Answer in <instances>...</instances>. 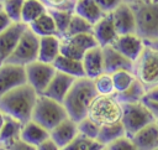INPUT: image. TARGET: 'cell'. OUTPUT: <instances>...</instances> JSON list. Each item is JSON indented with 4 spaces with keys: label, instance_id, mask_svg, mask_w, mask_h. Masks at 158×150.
<instances>
[{
    "label": "cell",
    "instance_id": "obj_1",
    "mask_svg": "<svg viewBox=\"0 0 158 150\" xmlns=\"http://www.w3.org/2000/svg\"><path fill=\"white\" fill-rule=\"evenodd\" d=\"M38 95L28 83H25L0 97V110L5 115L25 124L32 119Z\"/></svg>",
    "mask_w": 158,
    "mask_h": 150
},
{
    "label": "cell",
    "instance_id": "obj_2",
    "mask_svg": "<svg viewBox=\"0 0 158 150\" xmlns=\"http://www.w3.org/2000/svg\"><path fill=\"white\" fill-rule=\"evenodd\" d=\"M96 95L98 92L93 79L88 77L77 78L63 102L69 118L77 123L86 118L89 107Z\"/></svg>",
    "mask_w": 158,
    "mask_h": 150
},
{
    "label": "cell",
    "instance_id": "obj_3",
    "mask_svg": "<svg viewBox=\"0 0 158 150\" xmlns=\"http://www.w3.org/2000/svg\"><path fill=\"white\" fill-rule=\"evenodd\" d=\"M122 114H123L122 103L117 100L115 94L114 95L98 94L91 102L88 110V117L93 121H95L99 126L120 123L122 120Z\"/></svg>",
    "mask_w": 158,
    "mask_h": 150
},
{
    "label": "cell",
    "instance_id": "obj_4",
    "mask_svg": "<svg viewBox=\"0 0 158 150\" xmlns=\"http://www.w3.org/2000/svg\"><path fill=\"white\" fill-rule=\"evenodd\" d=\"M136 16V33L144 41L158 38V0L131 4Z\"/></svg>",
    "mask_w": 158,
    "mask_h": 150
},
{
    "label": "cell",
    "instance_id": "obj_5",
    "mask_svg": "<svg viewBox=\"0 0 158 150\" xmlns=\"http://www.w3.org/2000/svg\"><path fill=\"white\" fill-rule=\"evenodd\" d=\"M69 115L63 103L40 94L33 109L32 120L37 121L46 129L51 130Z\"/></svg>",
    "mask_w": 158,
    "mask_h": 150
},
{
    "label": "cell",
    "instance_id": "obj_6",
    "mask_svg": "<svg viewBox=\"0 0 158 150\" xmlns=\"http://www.w3.org/2000/svg\"><path fill=\"white\" fill-rule=\"evenodd\" d=\"M122 108L123 114L121 121L123 124L126 135L130 138H132L148 124L157 120V117L144 102L125 103L122 104Z\"/></svg>",
    "mask_w": 158,
    "mask_h": 150
},
{
    "label": "cell",
    "instance_id": "obj_7",
    "mask_svg": "<svg viewBox=\"0 0 158 150\" xmlns=\"http://www.w3.org/2000/svg\"><path fill=\"white\" fill-rule=\"evenodd\" d=\"M135 74L147 92L158 87V52L146 46L135 62Z\"/></svg>",
    "mask_w": 158,
    "mask_h": 150
},
{
    "label": "cell",
    "instance_id": "obj_8",
    "mask_svg": "<svg viewBox=\"0 0 158 150\" xmlns=\"http://www.w3.org/2000/svg\"><path fill=\"white\" fill-rule=\"evenodd\" d=\"M40 52V36H37L30 27L26 29L21 36L16 48L7 58V63L26 67L27 64L38 60ZM5 62V63H6Z\"/></svg>",
    "mask_w": 158,
    "mask_h": 150
},
{
    "label": "cell",
    "instance_id": "obj_9",
    "mask_svg": "<svg viewBox=\"0 0 158 150\" xmlns=\"http://www.w3.org/2000/svg\"><path fill=\"white\" fill-rule=\"evenodd\" d=\"M99 46L93 32L60 37V53L75 60H83L84 55L93 47Z\"/></svg>",
    "mask_w": 158,
    "mask_h": 150
},
{
    "label": "cell",
    "instance_id": "obj_10",
    "mask_svg": "<svg viewBox=\"0 0 158 150\" xmlns=\"http://www.w3.org/2000/svg\"><path fill=\"white\" fill-rule=\"evenodd\" d=\"M27 83L38 93L42 94L56 74L57 69L53 63H46L42 61H35L25 67Z\"/></svg>",
    "mask_w": 158,
    "mask_h": 150
},
{
    "label": "cell",
    "instance_id": "obj_11",
    "mask_svg": "<svg viewBox=\"0 0 158 150\" xmlns=\"http://www.w3.org/2000/svg\"><path fill=\"white\" fill-rule=\"evenodd\" d=\"M25 83H27L25 67L7 62L0 66V97Z\"/></svg>",
    "mask_w": 158,
    "mask_h": 150
},
{
    "label": "cell",
    "instance_id": "obj_12",
    "mask_svg": "<svg viewBox=\"0 0 158 150\" xmlns=\"http://www.w3.org/2000/svg\"><path fill=\"white\" fill-rule=\"evenodd\" d=\"M27 27L28 26L23 22H12L4 32L0 33V66L11 56Z\"/></svg>",
    "mask_w": 158,
    "mask_h": 150
},
{
    "label": "cell",
    "instance_id": "obj_13",
    "mask_svg": "<svg viewBox=\"0 0 158 150\" xmlns=\"http://www.w3.org/2000/svg\"><path fill=\"white\" fill-rule=\"evenodd\" d=\"M112 46L123 56L136 62L142 55L146 43L144 40L137 33H127V35H118V37L112 43Z\"/></svg>",
    "mask_w": 158,
    "mask_h": 150
},
{
    "label": "cell",
    "instance_id": "obj_14",
    "mask_svg": "<svg viewBox=\"0 0 158 150\" xmlns=\"http://www.w3.org/2000/svg\"><path fill=\"white\" fill-rule=\"evenodd\" d=\"M111 16L118 35L136 33V16L131 4L123 1L111 12Z\"/></svg>",
    "mask_w": 158,
    "mask_h": 150
},
{
    "label": "cell",
    "instance_id": "obj_15",
    "mask_svg": "<svg viewBox=\"0 0 158 150\" xmlns=\"http://www.w3.org/2000/svg\"><path fill=\"white\" fill-rule=\"evenodd\" d=\"M75 79H77L75 77H72L67 73L57 71L56 74L53 76L52 81L49 82L48 87L46 88V90L42 94L51 98V99H54L57 102L63 103L68 92L70 90L72 86L74 84Z\"/></svg>",
    "mask_w": 158,
    "mask_h": 150
},
{
    "label": "cell",
    "instance_id": "obj_16",
    "mask_svg": "<svg viewBox=\"0 0 158 150\" xmlns=\"http://www.w3.org/2000/svg\"><path fill=\"white\" fill-rule=\"evenodd\" d=\"M104 53V71L106 73H115L117 71L127 69L135 72V62L118 52L112 45L102 47Z\"/></svg>",
    "mask_w": 158,
    "mask_h": 150
},
{
    "label": "cell",
    "instance_id": "obj_17",
    "mask_svg": "<svg viewBox=\"0 0 158 150\" xmlns=\"http://www.w3.org/2000/svg\"><path fill=\"white\" fill-rule=\"evenodd\" d=\"M93 33H94L99 46H101V47L110 46L116 41V38L118 37V33L115 27L111 12L105 14L96 24H94Z\"/></svg>",
    "mask_w": 158,
    "mask_h": 150
},
{
    "label": "cell",
    "instance_id": "obj_18",
    "mask_svg": "<svg viewBox=\"0 0 158 150\" xmlns=\"http://www.w3.org/2000/svg\"><path fill=\"white\" fill-rule=\"evenodd\" d=\"M78 135H79L78 123L69 117L49 130V136L60 146V149L67 146Z\"/></svg>",
    "mask_w": 158,
    "mask_h": 150
},
{
    "label": "cell",
    "instance_id": "obj_19",
    "mask_svg": "<svg viewBox=\"0 0 158 150\" xmlns=\"http://www.w3.org/2000/svg\"><path fill=\"white\" fill-rule=\"evenodd\" d=\"M85 77L94 79L101 73H104V53L101 46H95L90 48L81 60Z\"/></svg>",
    "mask_w": 158,
    "mask_h": 150
},
{
    "label": "cell",
    "instance_id": "obj_20",
    "mask_svg": "<svg viewBox=\"0 0 158 150\" xmlns=\"http://www.w3.org/2000/svg\"><path fill=\"white\" fill-rule=\"evenodd\" d=\"M138 150L158 149V123L157 120L148 124L131 138Z\"/></svg>",
    "mask_w": 158,
    "mask_h": 150
},
{
    "label": "cell",
    "instance_id": "obj_21",
    "mask_svg": "<svg viewBox=\"0 0 158 150\" xmlns=\"http://www.w3.org/2000/svg\"><path fill=\"white\" fill-rule=\"evenodd\" d=\"M22 123L6 115L5 123L0 130V149H11L21 136Z\"/></svg>",
    "mask_w": 158,
    "mask_h": 150
},
{
    "label": "cell",
    "instance_id": "obj_22",
    "mask_svg": "<svg viewBox=\"0 0 158 150\" xmlns=\"http://www.w3.org/2000/svg\"><path fill=\"white\" fill-rule=\"evenodd\" d=\"M48 138H49V130L32 119L22 125L20 140L31 146L36 148Z\"/></svg>",
    "mask_w": 158,
    "mask_h": 150
},
{
    "label": "cell",
    "instance_id": "obj_23",
    "mask_svg": "<svg viewBox=\"0 0 158 150\" xmlns=\"http://www.w3.org/2000/svg\"><path fill=\"white\" fill-rule=\"evenodd\" d=\"M60 55V36H43L40 37L38 61L53 63Z\"/></svg>",
    "mask_w": 158,
    "mask_h": 150
},
{
    "label": "cell",
    "instance_id": "obj_24",
    "mask_svg": "<svg viewBox=\"0 0 158 150\" xmlns=\"http://www.w3.org/2000/svg\"><path fill=\"white\" fill-rule=\"evenodd\" d=\"M74 12L84 17L93 25L96 24L105 15L102 9L98 5L95 0H77L74 6Z\"/></svg>",
    "mask_w": 158,
    "mask_h": 150
},
{
    "label": "cell",
    "instance_id": "obj_25",
    "mask_svg": "<svg viewBox=\"0 0 158 150\" xmlns=\"http://www.w3.org/2000/svg\"><path fill=\"white\" fill-rule=\"evenodd\" d=\"M53 66L56 67L57 71L63 72V73H67V74H69L72 77H75V78L85 77L83 62L80 60L70 58V57L64 56V55L60 53L57 57V60L53 62Z\"/></svg>",
    "mask_w": 158,
    "mask_h": 150
},
{
    "label": "cell",
    "instance_id": "obj_26",
    "mask_svg": "<svg viewBox=\"0 0 158 150\" xmlns=\"http://www.w3.org/2000/svg\"><path fill=\"white\" fill-rule=\"evenodd\" d=\"M28 27L40 37L43 36H59L56 22L52 17V15L47 11L43 15H41L38 19H36L33 22L28 25Z\"/></svg>",
    "mask_w": 158,
    "mask_h": 150
},
{
    "label": "cell",
    "instance_id": "obj_27",
    "mask_svg": "<svg viewBox=\"0 0 158 150\" xmlns=\"http://www.w3.org/2000/svg\"><path fill=\"white\" fill-rule=\"evenodd\" d=\"M146 93H147V90H146L144 86L136 77L135 82L126 90L116 93L115 97L122 104H125V103H137V102H143Z\"/></svg>",
    "mask_w": 158,
    "mask_h": 150
},
{
    "label": "cell",
    "instance_id": "obj_28",
    "mask_svg": "<svg viewBox=\"0 0 158 150\" xmlns=\"http://www.w3.org/2000/svg\"><path fill=\"white\" fill-rule=\"evenodd\" d=\"M47 11L48 9L41 0H25L21 21L28 26L31 22H33L36 19H38L41 15H43Z\"/></svg>",
    "mask_w": 158,
    "mask_h": 150
},
{
    "label": "cell",
    "instance_id": "obj_29",
    "mask_svg": "<svg viewBox=\"0 0 158 150\" xmlns=\"http://www.w3.org/2000/svg\"><path fill=\"white\" fill-rule=\"evenodd\" d=\"M126 131L123 128L122 121L112 124V125H105V126H100V131L98 135V141L101 143L104 146H107L110 143L117 140L121 136H125Z\"/></svg>",
    "mask_w": 158,
    "mask_h": 150
},
{
    "label": "cell",
    "instance_id": "obj_30",
    "mask_svg": "<svg viewBox=\"0 0 158 150\" xmlns=\"http://www.w3.org/2000/svg\"><path fill=\"white\" fill-rule=\"evenodd\" d=\"M104 148L105 146L101 143H99L96 139H90L79 134L67 146L62 148V150H101Z\"/></svg>",
    "mask_w": 158,
    "mask_h": 150
},
{
    "label": "cell",
    "instance_id": "obj_31",
    "mask_svg": "<svg viewBox=\"0 0 158 150\" xmlns=\"http://www.w3.org/2000/svg\"><path fill=\"white\" fill-rule=\"evenodd\" d=\"M93 26L94 25L90 24L88 20H85L84 17H81L74 12L64 36H73V35H79V33H85V32H93Z\"/></svg>",
    "mask_w": 158,
    "mask_h": 150
},
{
    "label": "cell",
    "instance_id": "obj_32",
    "mask_svg": "<svg viewBox=\"0 0 158 150\" xmlns=\"http://www.w3.org/2000/svg\"><path fill=\"white\" fill-rule=\"evenodd\" d=\"M94 81V86L95 89L98 92V94L101 95H114L116 94V89L114 86V79H112V74L111 73H101L100 76H98L96 78L93 79Z\"/></svg>",
    "mask_w": 158,
    "mask_h": 150
},
{
    "label": "cell",
    "instance_id": "obj_33",
    "mask_svg": "<svg viewBox=\"0 0 158 150\" xmlns=\"http://www.w3.org/2000/svg\"><path fill=\"white\" fill-rule=\"evenodd\" d=\"M48 12L52 15L54 22H56V26H57V30H58V33L60 37H63L68 30V26H69V22H70V19L74 14V11H69V10H48Z\"/></svg>",
    "mask_w": 158,
    "mask_h": 150
},
{
    "label": "cell",
    "instance_id": "obj_34",
    "mask_svg": "<svg viewBox=\"0 0 158 150\" xmlns=\"http://www.w3.org/2000/svg\"><path fill=\"white\" fill-rule=\"evenodd\" d=\"M112 79H114V86L116 89V93L126 90L136 79V74L132 71L122 69L112 73Z\"/></svg>",
    "mask_w": 158,
    "mask_h": 150
},
{
    "label": "cell",
    "instance_id": "obj_35",
    "mask_svg": "<svg viewBox=\"0 0 158 150\" xmlns=\"http://www.w3.org/2000/svg\"><path fill=\"white\" fill-rule=\"evenodd\" d=\"M23 2L25 0H5L2 2V10L11 19L12 22H22L21 16Z\"/></svg>",
    "mask_w": 158,
    "mask_h": 150
},
{
    "label": "cell",
    "instance_id": "obj_36",
    "mask_svg": "<svg viewBox=\"0 0 158 150\" xmlns=\"http://www.w3.org/2000/svg\"><path fill=\"white\" fill-rule=\"evenodd\" d=\"M78 129H79V134L90 139H98V135L100 131V126L95 121H93L89 117L78 121Z\"/></svg>",
    "mask_w": 158,
    "mask_h": 150
},
{
    "label": "cell",
    "instance_id": "obj_37",
    "mask_svg": "<svg viewBox=\"0 0 158 150\" xmlns=\"http://www.w3.org/2000/svg\"><path fill=\"white\" fill-rule=\"evenodd\" d=\"M106 149L107 150H138L137 146L135 145L133 140L130 136H127V135L121 136L117 140L110 143L106 146Z\"/></svg>",
    "mask_w": 158,
    "mask_h": 150
},
{
    "label": "cell",
    "instance_id": "obj_38",
    "mask_svg": "<svg viewBox=\"0 0 158 150\" xmlns=\"http://www.w3.org/2000/svg\"><path fill=\"white\" fill-rule=\"evenodd\" d=\"M48 10H69L74 11L75 0H41Z\"/></svg>",
    "mask_w": 158,
    "mask_h": 150
},
{
    "label": "cell",
    "instance_id": "obj_39",
    "mask_svg": "<svg viewBox=\"0 0 158 150\" xmlns=\"http://www.w3.org/2000/svg\"><path fill=\"white\" fill-rule=\"evenodd\" d=\"M98 2V5L102 9V11L105 14L112 12L118 5H121L125 0H95Z\"/></svg>",
    "mask_w": 158,
    "mask_h": 150
},
{
    "label": "cell",
    "instance_id": "obj_40",
    "mask_svg": "<svg viewBox=\"0 0 158 150\" xmlns=\"http://www.w3.org/2000/svg\"><path fill=\"white\" fill-rule=\"evenodd\" d=\"M36 150H62L60 146L49 136L44 141H42L38 146H36Z\"/></svg>",
    "mask_w": 158,
    "mask_h": 150
},
{
    "label": "cell",
    "instance_id": "obj_41",
    "mask_svg": "<svg viewBox=\"0 0 158 150\" xmlns=\"http://www.w3.org/2000/svg\"><path fill=\"white\" fill-rule=\"evenodd\" d=\"M12 24V21H11V19L4 12V10L0 12V33L1 32H4L10 25Z\"/></svg>",
    "mask_w": 158,
    "mask_h": 150
},
{
    "label": "cell",
    "instance_id": "obj_42",
    "mask_svg": "<svg viewBox=\"0 0 158 150\" xmlns=\"http://www.w3.org/2000/svg\"><path fill=\"white\" fill-rule=\"evenodd\" d=\"M143 100H152V102H157L158 103V87L148 90L144 95V99Z\"/></svg>",
    "mask_w": 158,
    "mask_h": 150
},
{
    "label": "cell",
    "instance_id": "obj_43",
    "mask_svg": "<svg viewBox=\"0 0 158 150\" xmlns=\"http://www.w3.org/2000/svg\"><path fill=\"white\" fill-rule=\"evenodd\" d=\"M10 150H36V148L31 146V145H28V144H26V143H23L21 140H19Z\"/></svg>",
    "mask_w": 158,
    "mask_h": 150
},
{
    "label": "cell",
    "instance_id": "obj_44",
    "mask_svg": "<svg viewBox=\"0 0 158 150\" xmlns=\"http://www.w3.org/2000/svg\"><path fill=\"white\" fill-rule=\"evenodd\" d=\"M149 108H151V110L154 113V115L157 117V119H158V103L157 102H152V100H143Z\"/></svg>",
    "mask_w": 158,
    "mask_h": 150
},
{
    "label": "cell",
    "instance_id": "obj_45",
    "mask_svg": "<svg viewBox=\"0 0 158 150\" xmlns=\"http://www.w3.org/2000/svg\"><path fill=\"white\" fill-rule=\"evenodd\" d=\"M144 43H146V46H148L152 50H154L156 52H158V38H156V40H147V41H144Z\"/></svg>",
    "mask_w": 158,
    "mask_h": 150
},
{
    "label": "cell",
    "instance_id": "obj_46",
    "mask_svg": "<svg viewBox=\"0 0 158 150\" xmlns=\"http://www.w3.org/2000/svg\"><path fill=\"white\" fill-rule=\"evenodd\" d=\"M5 119H6V115L0 110V130H1V128L4 125V123H5Z\"/></svg>",
    "mask_w": 158,
    "mask_h": 150
},
{
    "label": "cell",
    "instance_id": "obj_47",
    "mask_svg": "<svg viewBox=\"0 0 158 150\" xmlns=\"http://www.w3.org/2000/svg\"><path fill=\"white\" fill-rule=\"evenodd\" d=\"M138 1H144V0H125V2H128V4H135Z\"/></svg>",
    "mask_w": 158,
    "mask_h": 150
},
{
    "label": "cell",
    "instance_id": "obj_48",
    "mask_svg": "<svg viewBox=\"0 0 158 150\" xmlns=\"http://www.w3.org/2000/svg\"><path fill=\"white\" fill-rule=\"evenodd\" d=\"M1 11H2V4L0 2V12H1Z\"/></svg>",
    "mask_w": 158,
    "mask_h": 150
},
{
    "label": "cell",
    "instance_id": "obj_49",
    "mask_svg": "<svg viewBox=\"0 0 158 150\" xmlns=\"http://www.w3.org/2000/svg\"><path fill=\"white\" fill-rule=\"evenodd\" d=\"M4 1H5V0H0V2H1V4H2V2H4Z\"/></svg>",
    "mask_w": 158,
    "mask_h": 150
},
{
    "label": "cell",
    "instance_id": "obj_50",
    "mask_svg": "<svg viewBox=\"0 0 158 150\" xmlns=\"http://www.w3.org/2000/svg\"><path fill=\"white\" fill-rule=\"evenodd\" d=\"M0 150H10V149H0Z\"/></svg>",
    "mask_w": 158,
    "mask_h": 150
},
{
    "label": "cell",
    "instance_id": "obj_51",
    "mask_svg": "<svg viewBox=\"0 0 158 150\" xmlns=\"http://www.w3.org/2000/svg\"><path fill=\"white\" fill-rule=\"evenodd\" d=\"M101 150H107V149H106V146H105V148H104V149H101Z\"/></svg>",
    "mask_w": 158,
    "mask_h": 150
},
{
    "label": "cell",
    "instance_id": "obj_52",
    "mask_svg": "<svg viewBox=\"0 0 158 150\" xmlns=\"http://www.w3.org/2000/svg\"><path fill=\"white\" fill-rule=\"evenodd\" d=\"M157 123H158V119H157Z\"/></svg>",
    "mask_w": 158,
    "mask_h": 150
},
{
    "label": "cell",
    "instance_id": "obj_53",
    "mask_svg": "<svg viewBox=\"0 0 158 150\" xmlns=\"http://www.w3.org/2000/svg\"><path fill=\"white\" fill-rule=\"evenodd\" d=\"M75 1H77V0H75Z\"/></svg>",
    "mask_w": 158,
    "mask_h": 150
},
{
    "label": "cell",
    "instance_id": "obj_54",
    "mask_svg": "<svg viewBox=\"0 0 158 150\" xmlns=\"http://www.w3.org/2000/svg\"><path fill=\"white\" fill-rule=\"evenodd\" d=\"M157 150H158V149H157Z\"/></svg>",
    "mask_w": 158,
    "mask_h": 150
}]
</instances>
